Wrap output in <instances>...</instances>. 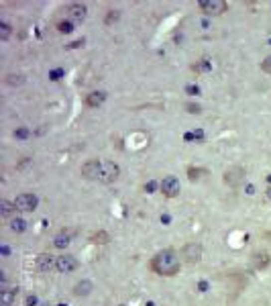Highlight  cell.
Wrapping results in <instances>:
<instances>
[{
  "mask_svg": "<svg viewBox=\"0 0 271 306\" xmlns=\"http://www.w3.org/2000/svg\"><path fill=\"white\" fill-rule=\"evenodd\" d=\"M269 196H271V190H269Z\"/></svg>",
  "mask_w": 271,
  "mask_h": 306,
  "instance_id": "cell-23",
  "label": "cell"
},
{
  "mask_svg": "<svg viewBox=\"0 0 271 306\" xmlns=\"http://www.w3.org/2000/svg\"><path fill=\"white\" fill-rule=\"evenodd\" d=\"M57 31H59V33H65V35H70V33L74 31V23H72L70 18L59 20V23H57Z\"/></svg>",
  "mask_w": 271,
  "mask_h": 306,
  "instance_id": "cell-15",
  "label": "cell"
},
{
  "mask_svg": "<svg viewBox=\"0 0 271 306\" xmlns=\"http://www.w3.org/2000/svg\"><path fill=\"white\" fill-rule=\"evenodd\" d=\"M10 37V25L6 23V20H0V39L6 41Z\"/></svg>",
  "mask_w": 271,
  "mask_h": 306,
  "instance_id": "cell-17",
  "label": "cell"
},
{
  "mask_svg": "<svg viewBox=\"0 0 271 306\" xmlns=\"http://www.w3.org/2000/svg\"><path fill=\"white\" fill-rule=\"evenodd\" d=\"M90 290H92V284H90L88 280H84V282H80V284H76V286H74V294L76 296H88Z\"/></svg>",
  "mask_w": 271,
  "mask_h": 306,
  "instance_id": "cell-13",
  "label": "cell"
},
{
  "mask_svg": "<svg viewBox=\"0 0 271 306\" xmlns=\"http://www.w3.org/2000/svg\"><path fill=\"white\" fill-rule=\"evenodd\" d=\"M14 212H18V210H16V206H14V202L0 200V214H2V218H8V221H10Z\"/></svg>",
  "mask_w": 271,
  "mask_h": 306,
  "instance_id": "cell-11",
  "label": "cell"
},
{
  "mask_svg": "<svg viewBox=\"0 0 271 306\" xmlns=\"http://www.w3.org/2000/svg\"><path fill=\"white\" fill-rule=\"evenodd\" d=\"M198 8L206 16H220V14H224L229 10V2L227 0H200Z\"/></svg>",
  "mask_w": 271,
  "mask_h": 306,
  "instance_id": "cell-3",
  "label": "cell"
},
{
  "mask_svg": "<svg viewBox=\"0 0 271 306\" xmlns=\"http://www.w3.org/2000/svg\"><path fill=\"white\" fill-rule=\"evenodd\" d=\"M55 261H57V257H53L51 253H41L35 259V268L41 274H49L51 270H55Z\"/></svg>",
  "mask_w": 271,
  "mask_h": 306,
  "instance_id": "cell-9",
  "label": "cell"
},
{
  "mask_svg": "<svg viewBox=\"0 0 271 306\" xmlns=\"http://www.w3.org/2000/svg\"><path fill=\"white\" fill-rule=\"evenodd\" d=\"M92 243H108V235L104 233V231H100V233H96L94 237H92Z\"/></svg>",
  "mask_w": 271,
  "mask_h": 306,
  "instance_id": "cell-18",
  "label": "cell"
},
{
  "mask_svg": "<svg viewBox=\"0 0 271 306\" xmlns=\"http://www.w3.org/2000/svg\"><path fill=\"white\" fill-rule=\"evenodd\" d=\"M80 268V261L70 255V253H63V255H57V261H55V272L59 274H72Z\"/></svg>",
  "mask_w": 271,
  "mask_h": 306,
  "instance_id": "cell-6",
  "label": "cell"
},
{
  "mask_svg": "<svg viewBox=\"0 0 271 306\" xmlns=\"http://www.w3.org/2000/svg\"><path fill=\"white\" fill-rule=\"evenodd\" d=\"M261 70H263L265 74H271V53L263 57V61H261Z\"/></svg>",
  "mask_w": 271,
  "mask_h": 306,
  "instance_id": "cell-19",
  "label": "cell"
},
{
  "mask_svg": "<svg viewBox=\"0 0 271 306\" xmlns=\"http://www.w3.org/2000/svg\"><path fill=\"white\" fill-rule=\"evenodd\" d=\"M63 72L61 70H55V72H51V80H59V76H61Z\"/></svg>",
  "mask_w": 271,
  "mask_h": 306,
  "instance_id": "cell-21",
  "label": "cell"
},
{
  "mask_svg": "<svg viewBox=\"0 0 271 306\" xmlns=\"http://www.w3.org/2000/svg\"><path fill=\"white\" fill-rule=\"evenodd\" d=\"M10 231L12 233H25L27 221H22V218H10Z\"/></svg>",
  "mask_w": 271,
  "mask_h": 306,
  "instance_id": "cell-14",
  "label": "cell"
},
{
  "mask_svg": "<svg viewBox=\"0 0 271 306\" xmlns=\"http://www.w3.org/2000/svg\"><path fill=\"white\" fill-rule=\"evenodd\" d=\"M202 253H204V249H202L200 243H196V241L186 243L182 249V261H186V264H198L202 259Z\"/></svg>",
  "mask_w": 271,
  "mask_h": 306,
  "instance_id": "cell-7",
  "label": "cell"
},
{
  "mask_svg": "<svg viewBox=\"0 0 271 306\" xmlns=\"http://www.w3.org/2000/svg\"><path fill=\"white\" fill-rule=\"evenodd\" d=\"M12 202H14V206H16L18 212H35L37 206H39L37 194H31V192H22V194H18Z\"/></svg>",
  "mask_w": 271,
  "mask_h": 306,
  "instance_id": "cell-4",
  "label": "cell"
},
{
  "mask_svg": "<svg viewBox=\"0 0 271 306\" xmlns=\"http://www.w3.org/2000/svg\"><path fill=\"white\" fill-rule=\"evenodd\" d=\"M151 270L157 276H163V278H171L175 274H179V268H182V257H179L173 249H163V251H157L151 257Z\"/></svg>",
  "mask_w": 271,
  "mask_h": 306,
  "instance_id": "cell-2",
  "label": "cell"
},
{
  "mask_svg": "<svg viewBox=\"0 0 271 306\" xmlns=\"http://www.w3.org/2000/svg\"><path fill=\"white\" fill-rule=\"evenodd\" d=\"M82 176L86 180H92V182L112 184L119 180L121 167H119V163L110 161V159H88L82 165Z\"/></svg>",
  "mask_w": 271,
  "mask_h": 306,
  "instance_id": "cell-1",
  "label": "cell"
},
{
  "mask_svg": "<svg viewBox=\"0 0 271 306\" xmlns=\"http://www.w3.org/2000/svg\"><path fill=\"white\" fill-rule=\"evenodd\" d=\"M104 100H106V92H90V94H86L84 104L90 108H96V106L104 104Z\"/></svg>",
  "mask_w": 271,
  "mask_h": 306,
  "instance_id": "cell-10",
  "label": "cell"
},
{
  "mask_svg": "<svg viewBox=\"0 0 271 306\" xmlns=\"http://www.w3.org/2000/svg\"><path fill=\"white\" fill-rule=\"evenodd\" d=\"M159 192L165 196V198H177L179 192H182V184L175 176H165L159 182Z\"/></svg>",
  "mask_w": 271,
  "mask_h": 306,
  "instance_id": "cell-5",
  "label": "cell"
},
{
  "mask_svg": "<svg viewBox=\"0 0 271 306\" xmlns=\"http://www.w3.org/2000/svg\"><path fill=\"white\" fill-rule=\"evenodd\" d=\"M14 135H16V137H27L29 133H27L25 129H20V131H14Z\"/></svg>",
  "mask_w": 271,
  "mask_h": 306,
  "instance_id": "cell-20",
  "label": "cell"
},
{
  "mask_svg": "<svg viewBox=\"0 0 271 306\" xmlns=\"http://www.w3.org/2000/svg\"><path fill=\"white\" fill-rule=\"evenodd\" d=\"M65 16L70 18L74 25L82 23V20H86V16H88V6L82 4V2H72L70 6L65 8Z\"/></svg>",
  "mask_w": 271,
  "mask_h": 306,
  "instance_id": "cell-8",
  "label": "cell"
},
{
  "mask_svg": "<svg viewBox=\"0 0 271 306\" xmlns=\"http://www.w3.org/2000/svg\"><path fill=\"white\" fill-rule=\"evenodd\" d=\"M14 290H2V292H0V302H2L4 306H10L12 302H14Z\"/></svg>",
  "mask_w": 271,
  "mask_h": 306,
  "instance_id": "cell-16",
  "label": "cell"
},
{
  "mask_svg": "<svg viewBox=\"0 0 271 306\" xmlns=\"http://www.w3.org/2000/svg\"><path fill=\"white\" fill-rule=\"evenodd\" d=\"M70 239H72V235L70 233H59V235H55V239H53V247H57V249H65L67 245H70Z\"/></svg>",
  "mask_w": 271,
  "mask_h": 306,
  "instance_id": "cell-12",
  "label": "cell"
},
{
  "mask_svg": "<svg viewBox=\"0 0 271 306\" xmlns=\"http://www.w3.org/2000/svg\"><path fill=\"white\" fill-rule=\"evenodd\" d=\"M27 304H29V306H31V304H37V298H35V296H29V298H27Z\"/></svg>",
  "mask_w": 271,
  "mask_h": 306,
  "instance_id": "cell-22",
  "label": "cell"
}]
</instances>
